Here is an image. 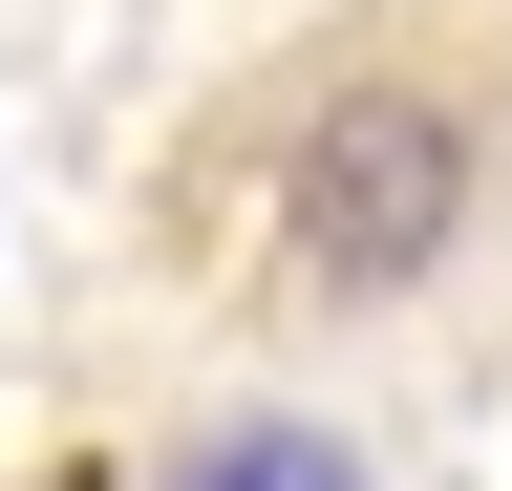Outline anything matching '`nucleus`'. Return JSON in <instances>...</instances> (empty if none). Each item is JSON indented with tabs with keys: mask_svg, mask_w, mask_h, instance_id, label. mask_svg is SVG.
Segmentation results:
<instances>
[{
	"mask_svg": "<svg viewBox=\"0 0 512 491\" xmlns=\"http://www.w3.org/2000/svg\"><path fill=\"white\" fill-rule=\"evenodd\" d=\"M491 171H512V22L491 43L363 22L299 86V150H278V299H406L427 257H470Z\"/></svg>",
	"mask_w": 512,
	"mask_h": 491,
	"instance_id": "nucleus-1",
	"label": "nucleus"
},
{
	"mask_svg": "<svg viewBox=\"0 0 512 491\" xmlns=\"http://www.w3.org/2000/svg\"><path fill=\"white\" fill-rule=\"evenodd\" d=\"M150 491H363V449H342V427H299V406H214Z\"/></svg>",
	"mask_w": 512,
	"mask_h": 491,
	"instance_id": "nucleus-2",
	"label": "nucleus"
}]
</instances>
